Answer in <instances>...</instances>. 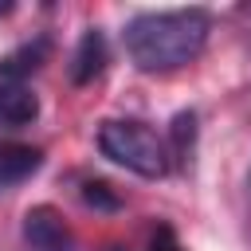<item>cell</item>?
<instances>
[{"label": "cell", "instance_id": "1", "mask_svg": "<svg viewBox=\"0 0 251 251\" xmlns=\"http://www.w3.org/2000/svg\"><path fill=\"white\" fill-rule=\"evenodd\" d=\"M212 35V16L204 8H161V12H137L122 39L126 55L145 75H165L176 67H188Z\"/></svg>", "mask_w": 251, "mask_h": 251}, {"label": "cell", "instance_id": "2", "mask_svg": "<svg viewBox=\"0 0 251 251\" xmlns=\"http://www.w3.org/2000/svg\"><path fill=\"white\" fill-rule=\"evenodd\" d=\"M98 149H102L106 161H114V165L129 169L133 176H145V180H161L173 169L165 137L153 126L137 122V118H110V122H102L98 126Z\"/></svg>", "mask_w": 251, "mask_h": 251}, {"label": "cell", "instance_id": "3", "mask_svg": "<svg viewBox=\"0 0 251 251\" xmlns=\"http://www.w3.org/2000/svg\"><path fill=\"white\" fill-rule=\"evenodd\" d=\"M20 235H24L27 251H75V231L63 220V212L51 208V204L27 208L24 224H20Z\"/></svg>", "mask_w": 251, "mask_h": 251}, {"label": "cell", "instance_id": "4", "mask_svg": "<svg viewBox=\"0 0 251 251\" xmlns=\"http://www.w3.org/2000/svg\"><path fill=\"white\" fill-rule=\"evenodd\" d=\"M43 169V153L35 145H20V141H0V192L20 188L24 180H31Z\"/></svg>", "mask_w": 251, "mask_h": 251}, {"label": "cell", "instance_id": "5", "mask_svg": "<svg viewBox=\"0 0 251 251\" xmlns=\"http://www.w3.org/2000/svg\"><path fill=\"white\" fill-rule=\"evenodd\" d=\"M102 71H106V35H102L98 27H86L82 39H78L75 51H71V82H75V86H86V82H94Z\"/></svg>", "mask_w": 251, "mask_h": 251}, {"label": "cell", "instance_id": "6", "mask_svg": "<svg viewBox=\"0 0 251 251\" xmlns=\"http://www.w3.org/2000/svg\"><path fill=\"white\" fill-rule=\"evenodd\" d=\"M39 118V98L27 82H0V129H24Z\"/></svg>", "mask_w": 251, "mask_h": 251}, {"label": "cell", "instance_id": "7", "mask_svg": "<svg viewBox=\"0 0 251 251\" xmlns=\"http://www.w3.org/2000/svg\"><path fill=\"white\" fill-rule=\"evenodd\" d=\"M47 51H51V43H47V39H35V43H24L20 51L4 55V59H0V82H24L31 71L43 67Z\"/></svg>", "mask_w": 251, "mask_h": 251}, {"label": "cell", "instance_id": "8", "mask_svg": "<svg viewBox=\"0 0 251 251\" xmlns=\"http://www.w3.org/2000/svg\"><path fill=\"white\" fill-rule=\"evenodd\" d=\"M165 145H169V161H173L176 169H188L192 149H196V114H192V110H180V114L169 122Z\"/></svg>", "mask_w": 251, "mask_h": 251}, {"label": "cell", "instance_id": "9", "mask_svg": "<svg viewBox=\"0 0 251 251\" xmlns=\"http://www.w3.org/2000/svg\"><path fill=\"white\" fill-rule=\"evenodd\" d=\"M78 196H82V204L94 208V212H118V208H122V200H118V196L110 192V184H102V180H86Z\"/></svg>", "mask_w": 251, "mask_h": 251}, {"label": "cell", "instance_id": "10", "mask_svg": "<svg viewBox=\"0 0 251 251\" xmlns=\"http://www.w3.org/2000/svg\"><path fill=\"white\" fill-rule=\"evenodd\" d=\"M145 251H184V247L176 243V235H173L169 227H157V235H153V243H149Z\"/></svg>", "mask_w": 251, "mask_h": 251}, {"label": "cell", "instance_id": "11", "mask_svg": "<svg viewBox=\"0 0 251 251\" xmlns=\"http://www.w3.org/2000/svg\"><path fill=\"white\" fill-rule=\"evenodd\" d=\"M247 227H251V173H247Z\"/></svg>", "mask_w": 251, "mask_h": 251}]
</instances>
